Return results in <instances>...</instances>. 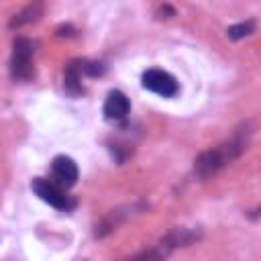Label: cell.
Returning a JSON list of instances; mask_svg holds the SVG:
<instances>
[{
    "instance_id": "6da1fadb",
    "label": "cell",
    "mask_w": 261,
    "mask_h": 261,
    "mask_svg": "<svg viewBox=\"0 0 261 261\" xmlns=\"http://www.w3.org/2000/svg\"><path fill=\"white\" fill-rule=\"evenodd\" d=\"M253 133H255V126L251 120L237 126L228 139H224L222 143H218V145H214L208 151L198 155V159L194 161V173L200 179H206V177L218 173L222 167H226L228 163L239 159L249 149Z\"/></svg>"
},
{
    "instance_id": "7a4b0ae2",
    "label": "cell",
    "mask_w": 261,
    "mask_h": 261,
    "mask_svg": "<svg viewBox=\"0 0 261 261\" xmlns=\"http://www.w3.org/2000/svg\"><path fill=\"white\" fill-rule=\"evenodd\" d=\"M33 55H35V43L27 37H16L10 57V75L14 82H29L35 77Z\"/></svg>"
},
{
    "instance_id": "3957f363",
    "label": "cell",
    "mask_w": 261,
    "mask_h": 261,
    "mask_svg": "<svg viewBox=\"0 0 261 261\" xmlns=\"http://www.w3.org/2000/svg\"><path fill=\"white\" fill-rule=\"evenodd\" d=\"M31 190L49 206H53L55 210L61 212H69L75 206V200L71 196L65 194V188H61L59 184H55L53 179H45V177H35L31 181Z\"/></svg>"
},
{
    "instance_id": "277c9868",
    "label": "cell",
    "mask_w": 261,
    "mask_h": 261,
    "mask_svg": "<svg viewBox=\"0 0 261 261\" xmlns=\"http://www.w3.org/2000/svg\"><path fill=\"white\" fill-rule=\"evenodd\" d=\"M141 84H143L145 90H149V92H153L161 98H175L179 94L177 80L165 69H157V67L147 69L141 77Z\"/></svg>"
},
{
    "instance_id": "5b68a950",
    "label": "cell",
    "mask_w": 261,
    "mask_h": 261,
    "mask_svg": "<svg viewBox=\"0 0 261 261\" xmlns=\"http://www.w3.org/2000/svg\"><path fill=\"white\" fill-rule=\"evenodd\" d=\"M51 175H53V181L59 184L61 188H73L77 184V177H80V169L75 165V161L67 155H57L51 163Z\"/></svg>"
},
{
    "instance_id": "8992f818",
    "label": "cell",
    "mask_w": 261,
    "mask_h": 261,
    "mask_svg": "<svg viewBox=\"0 0 261 261\" xmlns=\"http://www.w3.org/2000/svg\"><path fill=\"white\" fill-rule=\"evenodd\" d=\"M104 118L106 120H124L130 112V100L124 92L120 90H112L108 92L106 100H104Z\"/></svg>"
},
{
    "instance_id": "52a82bcc",
    "label": "cell",
    "mask_w": 261,
    "mask_h": 261,
    "mask_svg": "<svg viewBox=\"0 0 261 261\" xmlns=\"http://www.w3.org/2000/svg\"><path fill=\"white\" fill-rule=\"evenodd\" d=\"M84 77H86V75H84V71H82V67H80V59L67 63L65 71H63V88H65V92L71 94V96L84 94V86H82V80H84Z\"/></svg>"
},
{
    "instance_id": "ba28073f",
    "label": "cell",
    "mask_w": 261,
    "mask_h": 261,
    "mask_svg": "<svg viewBox=\"0 0 261 261\" xmlns=\"http://www.w3.org/2000/svg\"><path fill=\"white\" fill-rule=\"evenodd\" d=\"M41 12H43V4H41V0H37L35 4L27 6L22 12L14 14V18L10 20V29H16V27H22V24H29V22H35L41 16Z\"/></svg>"
},
{
    "instance_id": "9c48e42d",
    "label": "cell",
    "mask_w": 261,
    "mask_h": 261,
    "mask_svg": "<svg viewBox=\"0 0 261 261\" xmlns=\"http://www.w3.org/2000/svg\"><path fill=\"white\" fill-rule=\"evenodd\" d=\"M251 33H255V20H245V22H239V24H232L226 29V37L232 39V41H239V39H245L249 37Z\"/></svg>"
}]
</instances>
